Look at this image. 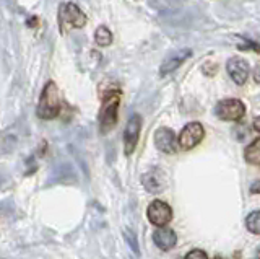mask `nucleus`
I'll list each match as a JSON object with an SVG mask.
<instances>
[{
  "label": "nucleus",
  "instance_id": "f257e3e1",
  "mask_svg": "<svg viewBox=\"0 0 260 259\" xmlns=\"http://www.w3.org/2000/svg\"><path fill=\"white\" fill-rule=\"evenodd\" d=\"M62 111V96H60V90L59 87L55 85V82H47L41 92L39 96V103L36 108V114L41 119H54L60 114Z\"/></svg>",
  "mask_w": 260,
  "mask_h": 259
},
{
  "label": "nucleus",
  "instance_id": "f03ea898",
  "mask_svg": "<svg viewBox=\"0 0 260 259\" xmlns=\"http://www.w3.org/2000/svg\"><path fill=\"white\" fill-rule=\"evenodd\" d=\"M120 104V93L116 90L106 92L103 96V104L100 111V129L103 134L112 131L117 124V111Z\"/></svg>",
  "mask_w": 260,
  "mask_h": 259
},
{
  "label": "nucleus",
  "instance_id": "7ed1b4c3",
  "mask_svg": "<svg viewBox=\"0 0 260 259\" xmlns=\"http://www.w3.org/2000/svg\"><path fill=\"white\" fill-rule=\"evenodd\" d=\"M59 21H60V31L63 33L65 26H70V28H83L86 25V15L85 12L80 9L77 4L73 2H65L60 4V9H59Z\"/></svg>",
  "mask_w": 260,
  "mask_h": 259
},
{
  "label": "nucleus",
  "instance_id": "20e7f679",
  "mask_svg": "<svg viewBox=\"0 0 260 259\" xmlns=\"http://www.w3.org/2000/svg\"><path fill=\"white\" fill-rule=\"evenodd\" d=\"M215 116L221 121H241L246 116V104L238 98H224L216 103Z\"/></svg>",
  "mask_w": 260,
  "mask_h": 259
},
{
  "label": "nucleus",
  "instance_id": "39448f33",
  "mask_svg": "<svg viewBox=\"0 0 260 259\" xmlns=\"http://www.w3.org/2000/svg\"><path fill=\"white\" fill-rule=\"evenodd\" d=\"M203 137H205V127L199 121L185 124L181 134H179V149L192 150L203 140Z\"/></svg>",
  "mask_w": 260,
  "mask_h": 259
},
{
  "label": "nucleus",
  "instance_id": "423d86ee",
  "mask_svg": "<svg viewBox=\"0 0 260 259\" xmlns=\"http://www.w3.org/2000/svg\"><path fill=\"white\" fill-rule=\"evenodd\" d=\"M146 217L154 226H166L173 220V209L165 200L154 199L146 209Z\"/></svg>",
  "mask_w": 260,
  "mask_h": 259
},
{
  "label": "nucleus",
  "instance_id": "0eeeda50",
  "mask_svg": "<svg viewBox=\"0 0 260 259\" xmlns=\"http://www.w3.org/2000/svg\"><path fill=\"white\" fill-rule=\"evenodd\" d=\"M140 131H142V118L140 114L134 112L128 118L125 131H124V153L127 157H130L135 152V147L140 139Z\"/></svg>",
  "mask_w": 260,
  "mask_h": 259
},
{
  "label": "nucleus",
  "instance_id": "6e6552de",
  "mask_svg": "<svg viewBox=\"0 0 260 259\" xmlns=\"http://www.w3.org/2000/svg\"><path fill=\"white\" fill-rule=\"evenodd\" d=\"M153 140H154V147L162 153H168V155H174L179 149V137H176L174 131L169 127L156 129Z\"/></svg>",
  "mask_w": 260,
  "mask_h": 259
},
{
  "label": "nucleus",
  "instance_id": "1a4fd4ad",
  "mask_svg": "<svg viewBox=\"0 0 260 259\" xmlns=\"http://www.w3.org/2000/svg\"><path fill=\"white\" fill-rule=\"evenodd\" d=\"M226 70L230 77L233 78V82L236 85L242 87L247 82L249 74H250V66L247 61H244L242 57H231L226 62Z\"/></svg>",
  "mask_w": 260,
  "mask_h": 259
},
{
  "label": "nucleus",
  "instance_id": "9d476101",
  "mask_svg": "<svg viewBox=\"0 0 260 259\" xmlns=\"http://www.w3.org/2000/svg\"><path fill=\"white\" fill-rule=\"evenodd\" d=\"M153 241L161 251H169L177 245V235L169 226H158V230L153 232Z\"/></svg>",
  "mask_w": 260,
  "mask_h": 259
},
{
  "label": "nucleus",
  "instance_id": "9b49d317",
  "mask_svg": "<svg viewBox=\"0 0 260 259\" xmlns=\"http://www.w3.org/2000/svg\"><path fill=\"white\" fill-rule=\"evenodd\" d=\"M190 55H192V51H190V49H184V51H181V52H177V54L173 55L171 59H168L166 62H162V64H161V67H159V75L166 77V75H169V74H173V72L181 67L182 64L190 57Z\"/></svg>",
  "mask_w": 260,
  "mask_h": 259
},
{
  "label": "nucleus",
  "instance_id": "f8f14e48",
  "mask_svg": "<svg viewBox=\"0 0 260 259\" xmlns=\"http://www.w3.org/2000/svg\"><path fill=\"white\" fill-rule=\"evenodd\" d=\"M142 183L145 186V189L148 192H153V194H158V192H161L162 189H165V181H162V176L159 175L158 169L143 175Z\"/></svg>",
  "mask_w": 260,
  "mask_h": 259
},
{
  "label": "nucleus",
  "instance_id": "ddd939ff",
  "mask_svg": "<svg viewBox=\"0 0 260 259\" xmlns=\"http://www.w3.org/2000/svg\"><path fill=\"white\" fill-rule=\"evenodd\" d=\"M244 160L249 165H260V137L252 140L244 150Z\"/></svg>",
  "mask_w": 260,
  "mask_h": 259
},
{
  "label": "nucleus",
  "instance_id": "4468645a",
  "mask_svg": "<svg viewBox=\"0 0 260 259\" xmlns=\"http://www.w3.org/2000/svg\"><path fill=\"white\" fill-rule=\"evenodd\" d=\"M114 41V36L111 31L106 28V26H98L94 31V43L101 47H108L111 46Z\"/></svg>",
  "mask_w": 260,
  "mask_h": 259
},
{
  "label": "nucleus",
  "instance_id": "2eb2a0df",
  "mask_svg": "<svg viewBox=\"0 0 260 259\" xmlns=\"http://www.w3.org/2000/svg\"><path fill=\"white\" fill-rule=\"evenodd\" d=\"M246 228L252 235H260V210H254L246 217Z\"/></svg>",
  "mask_w": 260,
  "mask_h": 259
},
{
  "label": "nucleus",
  "instance_id": "dca6fc26",
  "mask_svg": "<svg viewBox=\"0 0 260 259\" xmlns=\"http://www.w3.org/2000/svg\"><path fill=\"white\" fill-rule=\"evenodd\" d=\"M238 49L241 51H254V52H258L260 54V44L255 43V41H252V39L249 38H244L241 35H238Z\"/></svg>",
  "mask_w": 260,
  "mask_h": 259
},
{
  "label": "nucleus",
  "instance_id": "f3484780",
  "mask_svg": "<svg viewBox=\"0 0 260 259\" xmlns=\"http://www.w3.org/2000/svg\"><path fill=\"white\" fill-rule=\"evenodd\" d=\"M184 259H208V254L203 249H192L185 254Z\"/></svg>",
  "mask_w": 260,
  "mask_h": 259
},
{
  "label": "nucleus",
  "instance_id": "a211bd4d",
  "mask_svg": "<svg viewBox=\"0 0 260 259\" xmlns=\"http://www.w3.org/2000/svg\"><path fill=\"white\" fill-rule=\"evenodd\" d=\"M252 75H254L255 83H258V85H260V62H258L257 66L254 67V72H252Z\"/></svg>",
  "mask_w": 260,
  "mask_h": 259
},
{
  "label": "nucleus",
  "instance_id": "6ab92c4d",
  "mask_svg": "<svg viewBox=\"0 0 260 259\" xmlns=\"http://www.w3.org/2000/svg\"><path fill=\"white\" fill-rule=\"evenodd\" d=\"M250 192H252V194H260V181L252 183V186H250Z\"/></svg>",
  "mask_w": 260,
  "mask_h": 259
},
{
  "label": "nucleus",
  "instance_id": "aec40b11",
  "mask_svg": "<svg viewBox=\"0 0 260 259\" xmlns=\"http://www.w3.org/2000/svg\"><path fill=\"white\" fill-rule=\"evenodd\" d=\"M252 126H254V129L257 132H260V116L254 119V123H252Z\"/></svg>",
  "mask_w": 260,
  "mask_h": 259
},
{
  "label": "nucleus",
  "instance_id": "412c9836",
  "mask_svg": "<svg viewBox=\"0 0 260 259\" xmlns=\"http://www.w3.org/2000/svg\"><path fill=\"white\" fill-rule=\"evenodd\" d=\"M36 21H38V18H31L28 25H29V26H36Z\"/></svg>",
  "mask_w": 260,
  "mask_h": 259
},
{
  "label": "nucleus",
  "instance_id": "4be33fe9",
  "mask_svg": "<svg viewBox=\"0 0 260 259\" xmlns=\"http://www.w3.org/2000/svg\"><path fill=\"white\" fill-rule=\"evenodd\" d=\"M215 259H224V257H221V256H216Z\"/></svg>",
  "mask_w": 260,
  "mask_h": 259
},
{
  "label": "nucleus",
  "instance_id": "5701e85b",
  "mask_svg": "<svg viewBox=\"0 0 260 259\" xmlns=\"http://www.w3.org/2000/svg\"><path fill=\"white\" fill-rule=\"evenodd\" d=\"M257 254H258V259H260V249H258V253H257Z\"/></svg>",
  "mask_w": 260,
  "mask_h": 259
}]
</instances>
